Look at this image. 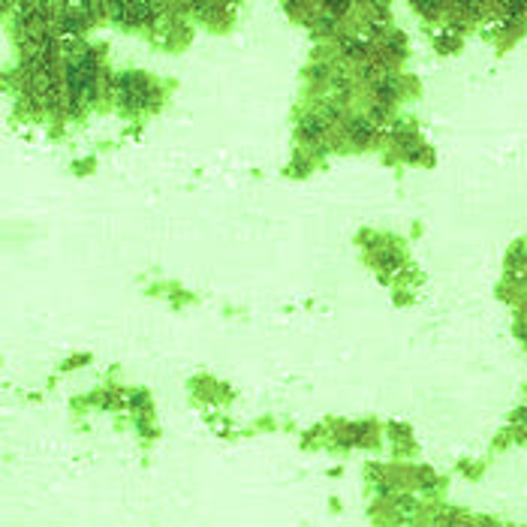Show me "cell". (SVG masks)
Wrapping results in <instances>:
<instances>
[{
	"mask_svg": "<svg viewBox=\"0 0 527 527\" xmlns=\"http://www.w3.org/2000/svg\"><path fill=\"white\" fill-rule=\"evenodd\" d=\"M416 482L422 485V488H434V473L425 470V467H419V470H416Z\"/></svg>",
	"mask_w": 527,
	"mask_h": 527,
	"instance_id": "8",
	"label": "cell"
},
{
	"mask_svg": "<svg viewBox=\"0 0 527 527\" xmlns=\"http://www.w3.org/2000/svg\"><path fill=\"white\" fill-rule=\"evenodd\" d=\"M344 136L353 142V145H370L377 139V124L365 115H350L344 124Z\"/></svg>",
	"mask_w": 527,
	"mask_h": 527,
	"instance_id": "2",
	"label": "cell"
},
{
	"mask_svg": "<svg viewBox=\"0 0 527 527\" xmlns=\"http://www.w3.org/2000/svg\"><path fill=\"white\" fill-rule=\"evenodd\" d=\"M319 6H322V13H329V16H334V18H338V16H346V13L353 9V4H319Z\"/></svg>",
	"mask_w": 527,
	"mask_h": 527,
	"instance_id": "7",
	"label": "cell"
},
{
	"mask_svg": "<svg viewBox=\"0 0 527 527\" xmlns=\"http://www.w3.org/2000/svg\"><path fill=\"white\" fill-rule=\"evenodd\" d=\"M310 79H314V81L334 79V67L332 64H314V67H310Z\"/></svg>",
	"mask_w": 527,
	"mask_h": 527,
	"instance_id": "6",
	"label": "cell"
},
{
	"mask_svg": "<svg viewBox=\"0 0 527 527\" xmlns=\"http://www.w3.org/2000/svg\"><path fill=\"white\" fill-rule=\"evenodd\" d=\"M370 431H374V425H368V422H362V425H344V428L338 431V443H341V446H353V443H368Z\"/></svg>",
	"mask_w": 527,
	"mask_h": 527,
	"instance_id": "4",
	"label": "cell"
},
{
	"mask_svg": "<svg viewBox=\"0 0 527 527\" xmlns=\"http://www.w3.org/2000/svg\"><path fill=\"white\" fill-rule=\"evenodd\" d=\"M115 97L127 109H145L157 97V88L142 73H121L115 79Z\"/></svg>",
	"mask_w": 527,
	"mask_h": 527,
	"instance_id": "1",
	"label": "cell"
},
{
	"mask_svg": "<svg viewBox=\"0 0 527 527\" xmlns=\"http://www.w3.org/2000/svg\"><path fill=\"white\" fill-rule=\"evenodd\" d=\"M377 266L382 268V271H398L401 266H404V259H401V254L398 250H392V247H382V250H377Z\"/></svg>",
	"mask_w": 527,
	"mask_h": 527,
	"instance_id": "5",
	"label": "cell"
},
{
	"mask_svg": "<svg viewBox=\"0 0 527 527\" xmlns=\"http://www.w3.org/2000/svg\"><path fill=\"white\" fill-rule=\"evenodd\" d=\"M440 49L443 52H449V49H455V33H440Z\"/></svg>",
	"mask_w": 527,
	"mask_h": 527,
	"instance_id": "9",
	"label": "cell"
},
{
	"mask_svg": "<svg viewBox=\"0 0 527 527\" xmlns=\"http://www.w3.org/2000/svg\"><path fill=\"white\" fill-rule=\"evenodd\" d=\"M370 94H374V103L380 106H392L395 100H398V81H395V76H386L370 85Z\"/></svg>",
	"mask_w": 527,
	"mask_h": 527,
	"instance_id": "3",
	"label": "cell"
}]
</instances>
